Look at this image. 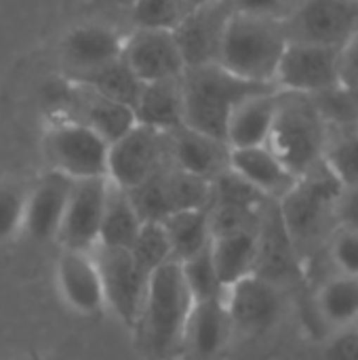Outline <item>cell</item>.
Here are the masks:
<instances>
[{
  "label": "cell",
  "instance_id": "cell-35",
  "mask_svg": "<svg viewBox=\"0 0 358 360\" xmlns=\"http://www.w3.org/2000/svg\"><path fill=\"white\" fill-rule=\"evenodd\" d=\"M27 188L19 181H0V243L13 240L23 230Z\"/></svg>",
  "mask_w": 358,
  "mask_h": 360
},
{
  "label": "cell",
  "instance_id": "cell-22",
  "mask_svg": "<svg viewBox=\"0 0 358 360\" xmlns=\"http://www.w3.org/2000/svg\"><path fill=\"white\" fill-rule=\"evenodd\" d=\"M230 169L255 188L268 200H281L298 181V177L281 162V158L268 148H243L230 150Z\"/></svg>",
  "mask_w": 358,
  "mask_h": 360
},
{
  "label": "cell",
  "instance_id": "cell-7",
  "mask_svg": "<svg viewBox=\"0 0 358 360\" xmlns=\"http://www.w3.org/2000/svg\"><path fill=\"white\" fill-rule=\"evenodd\" d=\"M103 287V302L129 327H135L146 300L150 272H146L129 249L97 245L91 251Z\"/></svg>",
  "mask_w": 358,
  "mask_h": 360
},
{
  "label": "cell",
  "instance_id": "cell-34",
  "mask_svg": "<svg viewBox=\"0 0 358 360\" xmlns=\"http://www.w3.org/2000/svg\"><path fill=\"white\" fill-rule=\"evenodd\" d=\"M323 162L342 186L358 184V129L331 135Z\"/></svg>",
  "mask_w": 358,
  "mask_h": 360
},
{
  "label": "cell",
  "instance_id": "cell-26",
  "mask_svg": "<svg viewBox=\"0 0 358 360\" xmlns=\"http://www.w3.org/2000/svg\"><path fill=\"white\" fill-rule=\"evenodd\" d=\"M211 257L226 289L253 274L257 259V228L211 238Z\"/></svg>",
  "mask_w": 358,
  "mask_h": 360
},
{
  "label": "cell",
  "instance_id": "cell-15",
  "mask_svg": "<svg viewBox=\"0 0 358 360\" xmlns=\"http://www.w3.org/2000/svg\"><path fill=\"white\" fill-rule=\"evenodd\" d=\"M122 57L141 82L177 78L184 74L186 63L173 32L133 27L122 42Z\"/></svg>",
  "mask_w": 358,
  "mask_h": 360
},
{
  "label": "cell",
  "instance_id": "cell-37",
  "mask_svg": "<svg viewBox=\"0 0 358 360\" xmlns=\"http://www.w3.org/2000/svg\"><path fill=\"white\" fill-rule=\"evenodd\" d=\"M300 0H228L234 13L245 15H257V17H270L285 21L291 11L298 6Z\"/></svg>",
  "mask_w": 358,
  "mask_h": 360
},
{
  "label": "cell",
  "instance_id": "cell-24",
  "mask_svg": "<svg viewBox=\"0 0 358 360\" xmlns=\"http://www.w3.org/2000/svg\"><path fill=\"white\" fill-rule=\"evenodd\" d=\"M133 114L137 124H146L158 131H173L184 127L181 76L143 82Z\"/></svg>",
  "mask_w": 358,
  "mask_h": 360
},
{
  "label": "cell",
  "instance_id": "cell-31",
  "mask_svg": "<svg viewBox=\"0 0 358 360\" xmlns=\"http://www.w3.org/2000/svg\"><path fill=\"white\" fill-rule=\"evenodd\" d=\"M194 6L190 0H133L131 21L133 27L173 32Z\"/></svg>",
  "mask_w": 358,
  "mask_h": 360
},
{
  "label": "cell",
  "instance_id": "cell-12",
  "mask_svg": "<svg viewBox=\"0 0 358 360\" xmlns=\"http://www.w3.org/2000/svg\"><path fill=\"white\" fill-rule=\"evenodd\" d=\"M57 99L63 118L91 129L108 143H114L135 124V114L131 108L76 80L65 78V84Z\"/></svg>",
  "mask_w": 358,
  "mask_h": 360
},
{
  "label": "cell",
  "instance_id": "cell-3",
  "mask_svg": "<svg viewBox=\"0 0 358 360\" xmlns=\"http://www.w3.org/2000/svg\"><path fill=\"white\" fill-rule=\"evenodd\" d=\"M184 89V124L226 141V129L232 110L249 95L266 89H276L272 84H257L243 80L219 63L188 68L181 74Z\"/></svg>",
  "mask_w": 358,
  "mask_h": 360
},
{
  "label": "cell",
  "instance_id": "cell-28",
  "mask_svg": "<svg viewBox=\"0 0 358 360\" xmlns=\"http://www.w3.org/2000/svg\"><path fill=\"white\" fill-rule=\"evenodd\" d=\"M162 226L171 245V259L175 264H184L211 247V228H209L207 209L173 213L167 219H162Z\"/></svg>",
  "mask_w": 358,
  "mask_h": 360
},
{
  "label": "cell",
  "instance_id": "cell-8",
  "mask_svg": "<svg viewBox=\"0 0 358 360\" xmlns=\"http://www.w3.org/2000/svg\"><path fill=\"white\" fill-rule=\"evenodd\" d=\"M283 23L289 42L342 49L358 30V0H300Z\"/></svg>",
  "mask_w": 358,
  "mask_h": 360
},
{
  "label": "cell",
  "instance_id": "cell-10",
  "mask_svg": "<svg viewBox=\"0 0 358 360\" xmlns=\"http://www.w3.org/2000/svg\"><path fill=\"white\" fill-rule=\"evenodd\" d=\"M224 304L234 331L245 335L270 333L285 316L287 300L281 285L249 274L226 289Z\"/></svg>",
  "mask_w": 358,
  "mask_h": 360
},
{
  "label": "cell",
  "instance_id": "cell-32",
  "mask_svg": "<svg viewBox=\"0 0 358 360\" xmlns=\"http://www.w3.org/2000/svg\"><path fill=\"white\" fill-rule=\"evenodd\" d=\"M179 268H181L186 287H188L194 304L224 300L226 287L222 285V281L217 276V270H215V264L211 257V247L205 249L203 253L194 255L192 259L179 264Z\"/></svg>",
  "mask_w": 358,
  "mask_h": 360
},
{
  "label": "cell",
  "instance_id": "cell-4",
  "mask_svg": "<svg viewBox=\"0 0 358 360\" xmlns=\"http://www.w3.org/2000/svg\"><path fill=\"white\" fill-rule=\"evenodd\" d=\"M287 42L283 21L232 13L219 51V65L243 80L274 86Z\"/></svg>",
  "mask_w": 358,
  "mask_h": 360
},
{
  "label": "cell",
  "instance_id": "cell-30",
  "mask_svg": "<svg viewBox=\"0 0 358 360\" xmlns=\"http://www.w3.org/2000/svg\"><path fill=\"white\" fill-rule=\"evenodd\" d=\"M323 122L327 124L329 137L350 133L358 129V89L335 84L323 93L310 95Z\"/></svg>",
  "mask_w": 358,
  "mask_h": 360
},
{
  "label": "cell",
  "instance_id": "cell-21",
  "mask_svg": "<svg viewBox=\"0 0 358 360\" xmlns=\"http://www.w3.org/2000/svg\"><path fill=\"white\" fill-rule=\"evenodd\" d=\"M57 283L68 306L80 314L99 312L106 304L101 276L91 253L63 249L57 262Z\"/></svg>",
  "mask_w": 358,
  "mask_h": 360
},
{
  "label": "cell",
  "instance_id": "cell-33",
  "mask_svg": "<svg viewBox=\"0 0 358 360\" xmlns=\"http://www.w3.org/2000/svg\"><path fill=\"white\" fill-rule=\"evenodd\" d=\"M129 251L133 253L137 264L150 274L154 270H158L160 266L173 262L171 245H169L162 221H143L139 228V234Z\"/></svg>",
  "mask_w": 358,
  "mask_h": 360
},
{
  "label": "cell",
  "instance_id": "cell-1",
  "mask_svg": "<svg viewBox=\"0 0 358 360\" xmlns=\"http://www.w3.org/2000/svg\"><path fill=\"white\" fill-rule=\"evenodd\" d=\"M340 190L342 184L327 165L321 162L310 173L302 175L279 200L283 226L300 262L323 253L329 236L338 230L335 200Z\"/></svg>",
  "mask_w": 358,
  "mask_h": 360
},
{
  "label": "cell",
  "instance_id": "cell-13",
  "mask_svg": "<svg viewBox=\"0 0 358 360\" xmlns=\"http://www.w3.org/2000/svg\"><path fill=\"white\" fill-rule=\"evenodd\" d=\"M108 177L74 179L68 207L57 232L63 249L91 253L99 243V230L108 198Z\"/></svg>",
  "mask_w": 358,
  "mask_h": 360
},
{
  "label": "cell",
  "instance_id": "cell-16",
  "mask_svg": "<svg viewBox=\"0 0 358 360\" xmlns=\"http://www.w3.org/2000/svg\"><path fill=\"white\" fill-rule=\"evenodd\" d=\"M124 38L116 30L101 23L78 25L65 34L61 42V65L68 80L93 72L122 55Z\"/></svg>",
  "mask_w": 358,
  "mask_h": 360
},
{
  "label": "cell",
  "instance_id": "cell-9",
  "mask_svg": "<svg viewBox=\"0 0 358 360\" xmlns=\"http://www.w3.org/2000/svg\"><path fill=\"white\" fill-rule=\"evenodd\" d=\"M169 162V135L146 124H133L108 148V179L122 190L146 181Z\"/></svg>",
  "mask_w": 358,
  "mask_h": 360
},
{
  "label": "cell",
  "instance_id": "cell-42",
  "mask_svg": "<svg viewBox=\"0 0 358 360\" xmlns=\"http://www.w3.org/2000/svg\"><path fill=\"white\" fill-rule=\"evenodd\" d=\"M354 331H357V333H358V323H357V327H354Z\"/></svg>",
  "mask_w": 358,
  "mask_h": 360
},
{
  "label": "cell",
  "instance_id": "cell-29",
  "mask_svg": "<svg viewBox=\"0 0 358 360\" xmlns=\"http://www.w3.org/2000/svg\"><path fill=\"white\" fill-rule=\"evenodd\" d=\"M74 80L93 86L101 95H106V97H110V99H114V101H118L131 110L135 108L139 93L143 89V82L129 68V63L124 61L122 55L118 59L93 70V72H87V74L74 78Z\"/></svg>",
  "mask_w": 358,
  "mask_h": 360
},
{
  "label": "cell",
  "instance_id": "cell-2",
  "mask_svg": "<svg viewBox=\"0 0 358 360\" xmlns=\"http://www.w3.org/2000/svg\"><path fill=\"white\" fill-rule=\"evenodd\" d=\"M192 306L194 302L179 264L169 262L150 274L141 314L135 325L150 356L167 360L181 354L184 331Z\"/></svg>",
  "mask_w": 358,
  "mask_h": 360
},
{
  "label": "cell",
  "instance_id": "cell-23",
  "mask_svg": "<svg viewBox=\"0 0 358 360\" xmlns=\"http://www.w3.org/2000/svg\"><path fill=\"white\" fill-rule=\"evenodd\" d=\"M279 91L266 89L245 97L230 114L226 143L230 150L266 146L274 122Z\"/></svg>",
  "mask_w": 358,
  "mask_h": 360
},
{
  "label": "cell",
  "instance_id": "cell-38",
  "mask_svg": "<svg viewBox=\"0 0 358 360\" xmlns=\"http://www.w3.org/2000/svg\"><path fill=\"white\" fill-rule=\"evenodd\" d=\"M323 360H358V333L354 329L327 333L323 342Z\"/></svg>",
  "mask_w": 358,
  "mask_h": 360
},
{
  "label": "cell",
  "instance_id": "cell-6",
  "mask_svg": "<svg viewBox=\"0 0 358 360\" xmlns=\"http://www.w3.org/2000/svg\"><path fill=\"white\" fill-rule=\"evenodd\" d=\"M108 148L110 143L97 133L68 118L53 122L42 139V154L51 171L70 179L108 177Z\"/></svg>",
  "mask_w": 358,
  "mask_h": 360
},
{
  "label": "cell",
  "instance_id": "cell-17",
  "mask_svg": "<svg viewBox=\"0 0 358 360\" xmlns=\"http://www.w3.org/2000/svg\"><path fill=\"white\" fill-rule=\"evenodd\" d=\"M72 184L74 179H70L68 175L49 171L27 190L23 230L30 238L40 243L57 238Z\"/></svg>",
  "mask_w": 358,
  "mask_h": 360
},
{
  "label": "cell",
  "instance_id": "cell-25",
  "mask_svg": "<svg viewBox=\"0 0 358 360\" xmlns=\"http://www.w3.org/2000/svg\"><path fill=\"white\" fill-rule=\"evenodd\" d=\"M314 314L327 333L354 329L358 323V278L331 274L314 291Z\"/></svg>",
  "mask_w": 358,
  "mask_h": 360
},
{
  "label": "cell",
  "instance_id": "cell-39",
  "mask_svg": "<svg viewBox=\"0 0 358 360\" xmlns=\"http://www.w3.org/2000/svg\"><path fill=\"white\" fill-rule=\"evenodd\" d=\"M335 221L338 228L358 230V184L342 186L335 200Z\"/></svg>",
  "mask_w": 358,
  "mask_h": 360
},
{
  "label": "cell",
  "instance_id": "cell-40",
  "mask_svg": "<svg viewBox=\"0 0 358 360\" xmlns=\"http://www.w3.org/2000/svg\"><path fill=\"white\" fill-rule=\"evenodd\" d=\"M340 84L358 89V30L340 49Z\"/></svg>",
  "mask_w": 358,
  "mask_h": 360
},
{
  "label": "cell",
  "instance_id": "cell-14",
  "mask_svg": "<svg viewBox=\"0 0 358 360\" xmlns=\"http://www.w3.org/2000/svg\"><path fill=\"white\" fill-rule=\"evenodd\" d=\"M232 13L234 11L228 0H209L196 4L190 15L173 30V38L184 57L186 70L219 63V51Z\"/></svg>",
  "mask_w": 358,
  "mask_h": 360
},
{
  "label": "cell",
  "instance_id": "cell-5",
  "mask_svg": "<svg viewBox=\"0 0 358 360\" xmlns=\"http://www.w3.org/2000/svg\"><path fill=\"white\" fill-rule=\"evenodd\" d=\"M329 131L310 95L279 91L268 148L300 179L325 158Z\"/></svg>",
  "mask_w": 358,
  "mask_h": 360
},
{
  "label": "cell",
  "instance_id": "cell-36",
  "mask_svg": "<svg viewBox=\"0 0 358 360\" xmlns=\"http://www.w3.org/2000/svg\"><path fill=\"white\" fill-rule=\"evenodd\" d=\"M333 274L358 278V230L338 228L323 249Z\"/></svg>",
  "mask_w": 358,
  "mask_h": 360
},
{
  "label": "cell",
  "instance_id": "cell-19",
  "mask_svg": "<svg viewBox=\"0 0 358 360\" xmlns=\"http://www.w3.org/2000/svg\"><path fill=\"white\" fill-rule=\"evenodd\" d=\"M169 135V162L186 173L213 181L230 169V148L226 141L198 133L190 127L167 131Z\"/></svg>",
  "mask_w": 358,
  "mask_h": 360
},
{
  "label": "cell",
  "instance_id": "cell-20",
  "mask_svg": "<svg viewBox=\"0 0 358 360\" xmlns=\"http://www.w3.org/2000/svg\"><path fill=\"white\" fill-rule=\"evenodd\" d=\"M234 329L224 300L194 304L186 323L181 354L190 360L219 359Z\"/></svg>",
  "mask_w": 358,
  "mask_h": 360
},
{
  "label": "cell",
  "instance_id": "cell-18",
  "mask_svg": "<svg viewBox=\"0 0 358 360\" xmlns=\"http://www.w3.org/2000/svg\"><path fill=\"white\" fill-rule=\"evenodd\" d=\"M300 264L302 262L283 226L279 202L268 200L257 226V259L253 274L264 276L283 287L289 278H293Z\"/></svg>",
  "mask_w": 358,
  "mask_h": 360
},
{
  "label": "cell",
  "instance_id": "cell-11",
  "mask_svg": "<svg viewBox=\"0 0 358 360\" xmlns=\"http://www.w3.org/2000/svg\"><path fill=\"white\" fill-rule=\"evenodd\" d=\"M335 84H340V49L287 42L274 76L276 91L317 95Z\"/></svg>",
  "mask_w": 358,
  "mask_h": 360
},
{
  "label": "cell",
  "instance_id": "cell-41",
  "mask_svg": "<svg viewBox=\"0 0 358 360\" xmlns=\"http://www.w3.org/2000/svg\"><path fill=\"white\" fill-rule=\"evenodd\" d=\"M190 2H194V4H203V2H209V0H190Z\"/></svg>",
  "mask_w": 358,
  "mask_h": 360
},
{
  "label": "cell",
  "instance_id": "cell-27",
  "mask_svg": "<svg viewBox=\"0 0 358 360\" xmlns=\"http://www.w3.org/2000/svg\"><path fill=\"white\" fill-rule=\"evenodd\" d=\"M141 224L143 221L137 215L127 190L110 181L97 245L112 247V249H131L139 234Z\"/></svg>",
  "mask_w": 358,
  "mask_h": 360
}]
</instances>
